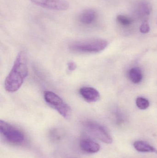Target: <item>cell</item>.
Returning <instances> with one entry per match:
<instances>
[{"label": "cell", "instance_id": "1", "mask_svg": "<svg viewBox=\"0 0 157 158\" xmlns=\"http://www.w3.org/2000/svg\"><path fill=\"white\" fill-rule=\"evenodd\" d=\"M28 75L26 55L24 52L18 53L10 73L5 81L6 90L10 93L18 91Z\"/></svg>", "mask_w": 157, "mask_h": 158}, {"label": "cell", "instance_id": "2", "mask_svg": "<svg viewBox=\"0 0 157 158\" xmlns=\"http://www.w3.org/2000/svg\"><path fill=\"white\" fill-rule=\"evenodd\" d=\"M108 45V42L102 39H93L72 43L69 45L71 51L84 53H98L103 51Z\"/></svg>", "mask_w": 157, "mask_h": 158}, {"label": "cell", "instance_id": "3", "mask_svg": "<svg viewBox=\"0 0 157 158\" xmlns=\"http://www.w3.org/2000/svg\"><path fill=\"white\" fill-rule=\"evenodd\" d=\"M44 98L47 104L56 110L64 118H68L70 117L71 108L58 95L51 91H45Z\"/></svg>", "mask_w": 157, "mask_h": 158}, {"label": "cell", "instance_id": "4", "mask_svg": "<svg viewBox=\"0 0 157 158\" xmlns=\"http://www.w3.org/2000/svg\"><path fill=\"white\" fill-rule=\"evenodd\" d=\"M0 132L6 140L12 143H21L25 140V135L21 131L2 120H0Z\"/></svg>", "mask_w": 157, "mask_h": 158}, {"label": "cell", "instance_id": "5", "mask_svg": "<svg viewBox=\"0 0 157 158\" xmlns=\"http://www.w3.org/2000/svg\"><path fill=\"white\" fill-rule=\"evenodd\" d=\"M85 129L90 134L107 144L112 143V139L108 133L102 126L92 122H87L84 124Z\"/></svg>", "mask_w": 157, "mask_h": 158}, {"label": "cell", "instance_id": "6", "mask_svg": "<svg viewBox=\"0 0 157 158\" xmlns=\"http://www.w3.org/2000/svg\"><path fill=\"white\" fill-rule=\"evenodd\" d=\"M38 6L51 10L64 11L69 7V3L65 0H30Z\"/></svg>", "mask_w": 157, "mask_h": 158}, {"label": "cell", "instance_id": "7", "mask_svg": "<svg viewBox=\"0 0 157 158\" xmlns=\"http://www.w3.org/2000/svg\"><path fill=\"white\" fill-rule=\"evenodd\" d=\"M81 96L88 103L96 102L99 100L100 94L98 91L92 87L84 86L79 90Z\"/></svg>", "mask_w": 157, "mask_h": 158}, {"label": "cell", "instance_id": "8", "mask_svg": "<svg viewBox=\"0 0 157 158\" xmlns=\"http://www.w3.org/2000/svg\"><path fill=\"white\" fill-rule=\"evenodd\" d=\"M79 145L83 151L89 154H95L100 149V146L99 144L88 138L81 139Z\"/></svg>", "mask_w": 157, "mask_h": 158}, {"label": "cell", "instance_id": "9", "mask_svg": "<svg viewBox=\"0 0 157 158\" xmlns=\"http://www.w3.org/2000/svg\"><path fill=\"white\" fill-rule=\"evenodd\" d=\"M96 15L93 9H87L83 11L79 17L80 22L85 25H89L93 23L96 19Z\"/></svg>", "mask_w": 157, "mask_h": 158}, {"label": "cell", "instance_id": "10", "mask_svg": "<svg viewBox=\"0 0 157 158\" xmlns=\"http://www.w3.org/2000/svg\"><path fill=\"white\" fill-rule=\"evenodd\" d=\"M133 146L135 148L138 152L143 153L151 152L157 154V150L155 147L144 141H136L134 143Z\"/></svg>", "mask_w": 157, "mask_h": 158}, {"label": "cell", "instance_id": "11", "mask_svg": "<svg viewBox=\"0 0 157 158\" xmlns=\"http://www.w3.org/2000/svg\"><path fill=\"white\" fill-rule=\"evenodd\" d=\"M129 77L131 81L135 84L140 83L143 79V74L139 68H132L129 72Z\"/></svg>", "mask_w": 157, "mask_h": 158}, {"label": "cell", "instance_id": "12", "mask_svg": "<svg viewBox=\"0 0 157 158\" xmlns=\"http://www.w3.org/2000/svg\"><path fill=\"white\" fill-rule=\"evenodd\" d=\"M136 105L140 109L146 110L149 107V102L144 98L138 97L136 99Z\"/></svg>", "mask_w": 157, "mask_h": 158}, {"label": "cell", "instance_id": "13", "mask_svg": "<svg viewBox=\"0 0 157 158\" xmlns=\"http://www.w3.org/2000/svg\"><path fill=\"white\" fill-rule=\"evenodd\" d=\"M117 20L120 24L124 26H129L132 22V20L131 19L123 15H118L117 17Z\"/></svg>", "mask_w": 157, "mask_h": 158}, {"label": "cell", "instance_id": "14", "mask_svg": "<svg viewBox=\"0 0 157 158\" xmlns=\"http://www.w3.org/2000/svg\"><path fill=\"white\" fill-rule=\"evenodd\" d=\"M139 12L143 15H148L151 12V8L148 4L142 2L139 6Z\"/></svg>", "mask_w": 157, "mask_h": 158}, {"label": "cell", "instance_id": "15", "mask_svg": "<svg viewBox=\"0 0 157 158\" xmlns=\"http://www.w3.org/2000/svg\"><path fill=\"white\" fill-rule=\"evenodd\" d=\"M150 26L147 21H144L140 28V31L143 33H148L150 31Z\"/></svg>", "mask_w": 157, "mask_h": 158}, {"label": "cell", "instance_id": "16", "mask_svg": "<svg viewBox=\"0 0 157 158\" xmlns=\"http://www.w3.org/2000/svg\"><path fill=\"white\" fill-rule=\"evenodd\" d=\"M68 70L70 71H73L75 70L77 68V65L74 62H69L67 64Z\"/></svg>", "mask_w": 157, "mask_h": 158}]
</instances>
